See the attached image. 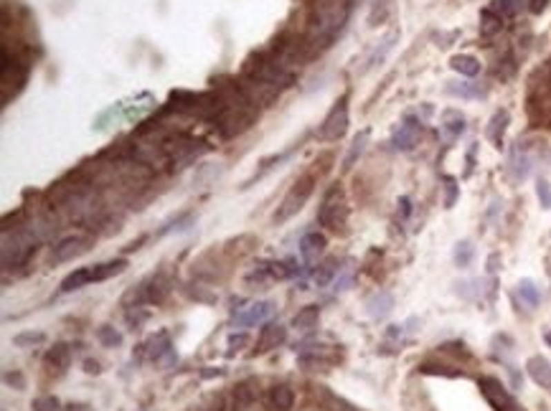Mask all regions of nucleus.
<instances>
[{
	"label": "nucleus",
	"mask_w": 551,
	"mask_h": 411,
	"mask_svg": "<svg viewBox=\"0 0 551 411\" xmlns=\"http://www.w3.org/2000/svg\"><path fill=\"white\" fill-rule=\"evenodd\" d=\"M84 371H87V373H99L102 368H99V363H97V361H87V363H84Z\"/></svg>",
	"instance_id": "46"
},
{
	"label": "nucleus",
	"mask_w": 551,
	"mask_h": 411,
	"mask_svg": "<svg viewBox=\"0 0 551 411\" xmlns=\"http://www.w3.org/2000/svg\"><path fill=\"white\" fill-rule=\"evenodd\" d=\"M508 171H511V175L516 180H523L531 173V160H528V155H521L519 150L511 155V165H508Z\"/></svg>",
	"instance_id": "29"
},
{
	"label": "nucleus",
	"mask_w": 551,
	"mask_h": 411,
	"mask_svg": "<svg viewBox=\"0 0 551 411\" xmlns=\"http://www.w3.org/2000/svg\"><path fill=\"white\" fill-rule=\"evenodd\" d=\"M472 256H475V249H472L470 241H460L455 247V264L457 267H467L472 262Z\"/></svg>",
	"instance_id": "35"
},
{
	"label": "nucleus",
	"mask_w": 551,
	"mask_h": 411,
	"mask_svg": "<svg viewBox=\"0 0 551 411\" xmlns=\"http://www.w3.org/2000/svg\"><path fill=\"white\" fill-rule=\"evenodd\" d=\"M92 247V236L89 233H71V236H64L54 244L51 249V262L54 264H64V262H71V259H77L81 256L87 249Z\"/></svg>",
	"instance_id": "7"
},
{
	"label": "nucleus",
	"mask_w": 551,
	"mask_h": 411,
	"mask_svg": "<svg viewBox=\"0 0 551 411\" xmlns=\"http://www.w3.org/2000/svg\"><path fill=\"white\" fill-rule=\"evenodd\" d=\"M69 411H92V406H87V403H71Z\"/></svg>",
	"instance_id": "47"
},
{
	"label": "nucleus",
	"mask_w": 551,
	"mask_h": 411,
	"mask_svg": "<svg viewBox=\"0 0 551 411\" xmlns=\"http://www.w3.org/2000/svg\"><path fill=\"white\" fill-rule=\"evenodd\" d=\"M442 132H445L447 140H457L465 132L463 112H457V109H445V115H442Z\"/></svg>",
	"instance_id": "16"
},
{
	"label": "nucleus",
	"mask_w": 551,
	"mask_h": 411,
	"mask_svg": "<svg viewBox=\"0 0 551 411\" xmlns=\"http://www.w3.org/2000/svg\"><path fill=\"white\" fill-rule=\"evenodd\" d=\"M447 94H452V97H463V99H478V97H483V89L478 84H470V82H450L447 86Z\"/></svg>",
	"instance_id": "24"
},
{
	"label": "nucleus",
	"mask_w": 551,
	"mask_h": 411,
	"mask_svg": "<svg viewBox=\"0 0 551 411\" xmlns=\"http://www.w3.org/2000/svg\"><path fill=\"white\" fill-rule=\"evenodd\" d=\"M28 71H31V61H28V56L23 51L10 54V48L3 46V102H8L10 94L16 97L23 89Z\"/></svg>",
	"instance_id": "3"
},
{
	"label": "nucleus",
	"mask_w": 551,
	"mask_h": 411,
	"mask_svg": "<svg viewBox=\"0 0 551 411\" xmlns=\"http://www.w3.org/2000/svg\"><path fill=\"white\" fill-rule=\"evenodd\" d=\"M366 142H369V132H361V135H356V140L351 142V150H348L346 160H343V168H346V171H351L356 160L361 157V153L366 150Z\"/></svg>",
	"instance_id": "28"
},
{
	"label": "nucleus",
	"mask_w": 551,
	"mask_h": 411,
	"mask_svg": "<svg viewBox=\"0 0 551 411\" xmlns=\"http://www.w3.org/2000/svg\"><path fill=\"white\" fill-rule=\"evenodd\" d=\"M505 127H508V112H496L493 115V120H490V124H488V137L496 145H501V140H503V132H505Z\"/></svg>",
	"instance_id": "26"
},
{
	"label": "nucleus",
	"mask_w": 551,
	"mask_h": 411,
	"mask_svg": "<svg viewBox=\"0 0 551 411\" xmlns=\"http://www.w3.org/2000/svg\"><path fill=\"white\" fill-rule=\"evenodd\" d=\"M257 399H260V383H257V381H242L239 386H234V409L236 411H246Z\"/></svg>",
	"instance_id": "13"
},
{
	"label": "nucleus",
	"mask_w": 551,
	"mask_h": 411,
	"mask_svg": "<svg viewBox=\"0 0 551 411\" xmlns=\"http://www.w3.org/2000/svg\"><path fill=\"white\" fill-rule=\"evenodd\" d=\"M392 307H394V297L389 295V292H376V295L369 300V315L376 320L386 318V315L392 312Z\"/></svg>",
	"instance_id": "21"
},
{
	"label": "nucleus",
	"mask_w": 551,
	"mask_h": 411,
	"mask_svg": "<svg viewBox=\"0 0 551 411\" xmlns=\"http://www.w3.org/2000/svg\"><path fill=\"white\" fill-rule=\"evenodd\" d=\"M18 348H26V345H36V343H44V333H21L13 338Z\"/></svg>",
	"instance_id": "39"
},
{
	"label": "nucleus",
	"mask_w": 551,
	"mask_h": 411,
	"mask_svg": "<svg viewBox=\"0 0 551 411\" xmlns=\"http://www.w3.org/2000/svg\"><path fill=\"white\" fill-rule=\"evenodd\" d=\"M33 411H59L61 409V403H59V399L56 396H36L31 403Z\"/></svg>",
	"instance_id": "36"
},
{
	"label": "nucleus",
	"mask_w": 551,
	"mask_h": 411,
	"mask_svg": "<svg viewBox=\"0 0 551 411\" xmlns=\"http://www.w3.org/2000/svg\"><path fill=\"white\" fill-rule=\"evenodd\" d=\"M394 41H396V33H389L384 41H381V46H376V51L371 54V59H369V69H374L376 64H381L384 61V56L392 51V46H394Z\"/></svg>",
	"instance_id": "33"
},
{
	"label": "nucleus",
	"mask_w": 551,
	"mask_h": 411,
	"mask_svg": "<svg viewBox=\"0 0 551 411\" xmlns=\"http://www.w3.org/2000/svg\"><path fill=\"white\" fill-rule=\"evenodd\" d=\"M389 13H392V0H374V8H371L369 23L371 26L384 23L386 18H389Z\"/></svg>",
	"instance_id": "31"
},
{
	"label": "nucleus",
	"mask_w": 551,
	"mask_h": 411,
	"mask_svg": "<svg viewBox=\"0 0 551 411\" xmlns=\"http://www.w3.org/2000/svg\"><path fill=\"white\" fill-rule=\"evenodd\" d=\"M284 341H287V327L280 323H267L257 338V353H267V350L282 345Z\"/></svg>",
	"instance_id": "11"
},
{
	"label": "nucleus",
	"mask_w": 551,
	"mask_h": 411,
	"mask_svg": "<svg viewBox=\"0 0 551 411\" xmlns=\"http://www.w3.org/2000/svg\"><path fill=\"white\" fill-rule=\"evenodd\" d=\"M92 285V269L89 267H81V269L71 271L69 277L61 282V292H74V289H81Z\"/></svg>",
	"instance_id": "23"
},
{
	"label": "nucleus",
	"mask_w": 551,
	"mask_h": 411,
	"mask_svg": "<svg viewBox=\"0 0 551 411\" xmlns=\"http://www.w3.org/2000/svg\"><path fill=\"white\" fill-rule=\"evenodd\" d=\"M325 251V236L318 231H307L300 241V256L305 259L307 264L318 262V256Z\"/></svg>",
	"instance_id": "12"
},
{
	"label": "nucleus",
	"mask_w": 551,
	"mask_h": 411,
	"mask_svg": "<svg viewBox=\"0 0 551 411\" xmlns=\"http://www.w3.org/2000/svg\"><path fill=\"white\" fill-rule=\"evenodd\" d=\"M135 310H130L127 312V325L133 327H140V323H145V320H148V312L142 310V305H133Z\"/></svg>",
	"instance_id": "38"
},
{
	"label": "nucleus",
	"mask_w": 551,
	"mask_h": 411,
	"mask_svg": "<svg viewBox=\"0 0 551 411\" xmlns=\"http://www.w3.org/2000/svg\"><path fill=\"white\" fill-rule=\"evenodd\" d=\"M272 312H275V305L272 303H254L249 310L242 312V315L236 318V325H254V323H262V320H267Z\"/></svg>",
	"instance_id": "17"
},
{
	"label": "nucleus",
	"mask_w": 551,
	"mask_h": 411,
	"mask_svg": "<svg viewBox=\"0 0 551 411\" xmlns=\"http://www.w3.org/2000/svg\"><path fill=\"white\" fill-rule=\"evenodd\" d=\"M140 348L150 361H160L166 353H171V338H168L166 333H157V335H153L145 345H140Z\"/></svg>",
	"instance_id": "18"
},
{
	"label": "nucleus",
	"mask_w": 551,
	"mask_h": 411,
	"mask_svg": "<svg viewBox=\"0 0 551 411\" xmlns=\"http://www.w3.org/2000/svg\"><path fill=\"white\" fill-rule=\"evenodd\" d=\"M445 191H447V195H445V206H455L457 201V186H455V178H445Z\"/></svg>",
	"instance_id": "41"
},
{
	"label": "nucleus",
	"mask_w": 551,
	"mask_h": 411,
	"mask_svg": "<svg viewBox=\"0 0 551 411\" xmlns=\"http://www.w3.org/2000/svg\"><path fill=\"white\" fill-rule=\"evenodd\" d=\"M242 345H246V335H231V338H229L231 353H234V350H242Z\"/></svg>",
	"instance_id": "42"
},
{
	"label": "nucleus",
	"mask_w": 551,
	"mask_h": 411,
	"mask_svg": "<svg viewBox=\"0 0 551 411\" xmlns=\"http://www.w3.org/2000/svg\"><path fill=\"white\" fill-rule=\"evenodd\" d=\"M348 16H351V0H315L302 33L310 56L320 54L338 39V33L348 23Z\"/></svg>",
	"instance_id": "1"
},
{
	"label": "nucleus",
	"mask_w": 551,
	"mask_h": 411,
	"mask_svg": "<svg viewBox=\"0 0 551 411\" xmlns=\"http://www.w3.org/2000/svg\"><path fill=\"white\" fill-rule=\"evenodd\" d=\"M302 411H323V409H315V406H307V409H302Z\"/></svg>",
	"instance_id": "48"
},
{
	"label": "nucleus",
	"mask_w": 551,
	"mask_h": 411,
	"mask_svg": "<svg viewBox=\"0 0 551 411\" xmlns=\"http://www.w3.org/2000/svg\"><path fill=\"white\" fill-rule=\"evenodd\" d=\"M171 292V285L163 274H155V277H150L140 285V287L135 289L133 297H135V305H157L166 300V295Z\"/></svg>",
	"instance_id": "8"
},
{
	"label": "nucleus",
	"mask_w": 551,
	"mask_h": 411,
	"mask_svg": "<svg viewBox=\"0 0 551 411\" xmlns=\"http://www.w3.org/2000/svg\"><path fill=\"white\" fill-rule=\"evenodd\" d=\"M216 94H219L221 107L216 120H213V127L219 130L221 137H236V135L249 130L260 112H257V104L239 86V82L236 84L229 82V84L219 86Z\"/></svg>",
	"instance_id": "2"
},
{
	"label": "nucleus",
	"mask_w": 551,
	"mask_h": 411,
	"mask_svg": "<svg viewBox=\"0 0 551 411\" xmlns=\"http://www.w3.org/2000/svg\"><path fill=\"white\" fill-rule=\"evenodd\" d=\"M501 21H503V18L498 16V13H493L490 8L483 10V26H481L483 36H493L496 31H501Z\"/></svg>",
	"instance_id": "34"
},
{
	"label": "nucleus",
	"mask_w": 551,
	"mask_h": 411,
	"mask_svg": "<svg viewBox=\"0 0 551 411\" xmlns=\"http://www.w3.org/2000/svg\"><path fill=\"white\" fill-rule=\"evenodd\" d=\"M318 224L325 226L328 231H343L348 224V203L346 195L338 186L328 188V193L323 195L320 201V209H318Z\"/></svg>",
	"instance_id": "4"
},
{
	"label": "nucleus",
	"mask_w": 551,
	"mask_h": 411,
	"mask_svg": "<svg viewBox=\"0 0 551 411\" xmlns=\"http://www.w3.org/2000/svg\"><path fill=\"white\" fill-rule=\"evenodd\" d=\"M333 274H338V267H336V259H331V262H325L323 267H320V271H315V282L323 287V285H328V282L333 280Z\"/></svg>",
	"instance_id": "37"
},
{
	"label": "nucleus",
	"mask_w": 551,
	"mask_h": 411,
	"mask_svg": "<svg viewBox=\"0 0 551 411\" xmlns=\"http://www.w3.org/2000/svg\"><path fill=\"white\" fill-rule=\"evenodd\" d=\"M315 183H318V175H315V171H307L302 178L295 180V186L287 191V195L282 198V203H280V209H277L275 213V221H287V218H292L295 213H298L302 206L307 203V198L313 195V188Z\"/></svg>",
	"instance_id": "5"
},
{
	"label": "nucleus",
	"mask_w": 551,
	"mask_h": 411,
	"mask_svg": "<svg viewBox=\"0 0 551 411\" xmlns=\"http://www.w3.org/2000/svg\"><path fill=\"white\" fill-rule=\"evenodd\" d=\"M452 69L457 71V74H463V77H475L478 71H481V61L475 59V56H455L452 59Z\"/></svg>",
	"instance_id": "25"
},
{
	"label": "nucleus",
	"mask_w": 551,
	"mask_h": 411,
	"mask_svg": "<svg viewBox=\"0 0 551 411\" xmlns=\"http://www.w3.org/2000/svg\"><path fill=\"white\" fill-rule=\"evenodd\" d=\"M224 409H226V406H224V396H213L204 411H224Z\"/></svg>",
	"instance_id": "44"
},
{
	"label": "nucleus",
	"mask_w": 551,
	"mask_h": 411,
	"mask_svg": "<svg viewBox=\"0 0 551 411\" xmlns=\"http://www.w3.org/2000/svg\"><path fill=\"white\" fill-rule=\"evenodd\" d=\"M69 363H71V348L66 345V343H56L54 348H48L46 365L51 368V371L64 373L66 368H69Z\"/></svg>",
	"instance_id": "15"
},
{
	"label": "nucleus",
	"mask_w": 551,
	"mask_h": 411,
	"mask_svg": "<svg viewBox=\"0 0 551 411\" xmlns=\"http://www.w3.org/2000/svg\"><path fill=\"white\" fill-rule=\"evenodd\" d=\"M516 292H519V297L528 305V307H536V305H539V300H541V295H539V287H536L531 280L519 282V289H516Z\"/></svg>",
	"instance_id": "30"
},
{
	"label": "nucleus",
	"mask_w": 551,
	"mask_h": 411,
	"mask_svg": "<svg viewBox=\"0 0 551 411\" xmlns=\"http://www.w3.org/2000/svg\"><path fill=\"white\" fill-rule=\"evenodd\" d=\"M419 137H422V124H419L417 120L407 117V120H404V122L399 124V130L394 132L392 145L396 150H404V153H409V150H414L419 145Z\"/></svg>",
	"instance_id": "9"
},
{
	"label": "nucleus",
	"mask_w": 551,
	"mask_h": 411,
	"mask_svg": "<svg viewBox=\"0 0 551 411\" xmlns=\"http://www.w3.org/2000/svg\"><path fill=\"white\" fill-rule=\"evenodd\" d=\"M536 193H539V201H541L543 209H551V186L546 183V180H539Z\"/></svg>",
	"instance_id": "40"
},
{
	"label": "nucleus",
	"mask_w": 551,
	"mask_h": 411,
	"mask_svg": "<svg viewBox=\"0 0 551 411\" xmlns=\"http://www.w3.org/2000/svg\"><path fill=\"white\" fill-rule=\"evenodd\" d=\"M6 383H10V386H16V388L26 386V381H23V376H21V373H6Z\"/></svg>",
	"instance_id": "43"
},
{
	"label": "nucleus",
	"mask_w": 551,
	"mask_h": 411,
	"mask_svg": "<svg viewBox=\"0 0 551 411\" xmlns=\"http://www.w3.org/2000/svg\"><path fill=\"white\" fill-rule=\"evenodd\" d=\"M546 3H549V0H526V6L531 13H541V10L546 8Z\"/></svg>",
	"instance_id": "45"
},
{
	"label": "nucleus",
	"mask_w": 551,
	"mask_h": 411,
	"mask_svg": "<svg viewBox=\"0 0 551 411\" xmlns=\"http://www.w3.org/2000/svg\"><path fill=\"white\" fill-rule=\"evenodd\" d=\"M269 403H272V409H277V411H290L292 406H295V391H292L290 386L280 383V386H275L269 391Z\"/></svg>",
	"instance_id": "20"
},
{
	"label": "nucleus",
	"mask_w": 551,
	"mask_h": 411,
	"mask_svg": "<svg viewBox=\"0 0 551 411\" xmlns=\"http://www.w3.org/2000/svg\"><path fill=\"white\" fill-rule=\"evenodd\" d=\"M348 130V97L343 94L333 109L328 112V117L323 120V124L318 127V140L323 142H333V140H340Z\"/></svg>",
	"instance_id": "6"
},
{
	"label": "nucleus",
	"mask_w": 551,
	"mask_h": 411,
	"mask_svg": "<svg viewBox=\"0 0 551 411\" xmlns=\"http://www.w3.org/2000/svg\"><path fill=\"white\" fill-rule=\"evenodd\" d=\"M318 320H320V307H318V305H305V307L292 318V325L298 327V330H310V327L318 325Z\"/></svg>",
	"instance_id": "22"
},
{
	"label": "nucleus",
	"mask_w": 551,
	"mask_h": 411,
	"mask_svg": "<svg viewBox=\"0 0 551 411\" xmlns=\"http://www.w3.org/2000/svg\"><path fill=\"white\" fill-rule=\"evenodd\" d=\"M97 338H99V343H102L104 348H117L119 343H122V333H117L112 325H104L97 330Z\"/></svg>",
	"instance_id": "32"
},
{
	"label": "nucleus",
	"mask_w": 551,
	"mask_h": 411,
	"mask_svg": "<svg viewBox=\"0 0 551 411\" xmlns=\"http://www.w3.org/2000/svg\"><path fill=\"white\" fill-rule=\"evenodd\" d=\"M526 371H528V376H531V379L539 383V386L551 388V363L546 361V358H541V356L528 358Z\"/></svg>",
	"instance_id": "14"
},
{
	"label": "nucleus",
	"mask_w": 551,
	"mask_h": 411,
	"mask_svg": "<svg viewBox=\"0 0 551 411\" xmlns=\"http://www.w3.org/2000/svg\"><path fill=\"white\" fill-rule=\"evenodd\" d=\"M521 8H523V0H493V3H490V10L498 13L501 18L519 16Z\"/></svg>",
	"instance_id": "27"
},
{
	"label": "nucleus",
	"mask_w": 551,
	"mask_h": 411,
	"mask_svg": "<svg viewBox=\"0 0 551 411\" xmlns=\"http://www.w3.org/2000/svg\"><path fill=\"white\" fill-rule=\"evenodd\" d=\"M481 391L483 396L490 401V406L496 411H516V403L513 399L508 396V391L503 388V383L496 379H483L481 381Z\"/></svg>",
	"instance_id": "10"
},
{
	"label": "nucleus",
	"mask_w": 551,
	"mask_h": 411,
	"mask_svg": "<svg viewBox=\"0 0 551 411\" xmlns=\"http://www.w3.org/2000/svg\"><path fill=\"white\" fill-rule=\"evenodd\" d=\"M127 267L125 259H115V262H104V264H95V267H89L92 269V282H104L110 280V277H117L122 274Z\"/></svg>",
	"instance_id": "19"
}]
</instances>
